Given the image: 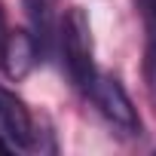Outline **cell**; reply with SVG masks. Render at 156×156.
<instances>
[{"label":"cell","instance_id":"obj_1","mask_svg":"<svg viewBox=\"0 0 156 156\" xmlns=\"http://www.w3.org/2000/svg\"><path fill=\"white\" fill-rule=\"evenodd\" d=\"M58 43H61V58L67 67V76L73 80V86H80L89 92L92 80H95V58H92V28H89V16L80 6H70L61 19L58 28Z\"/></svg>","mask_w":156,"mask_h":156},{"label":"cell","instance_id":"obj_2","mask_svg":"<svg viewBox=\"0 0 156 156\" xmlns=\"http://www.w3.org/2000/svg\"><path fill=\"white\" fill-rule=\"evenodd\" d=\"M89 95L98 107V113L113 126L119 129L122 135H141V116H138V107L132 104L129 92L122 89L119 80H113V76H98L89 86Z\"/></svg>","mask_w":156,"mask_h":156},{"label":"cell","instance_id":"obj_3","mask_svg":"<svg viewBox=\"0 0 156 156\" xmlns=\"http://www.w3.org/2000/svg\"><path fill=\"white\" fill-rule=\"evenodd\" d=\"M0 129L16 147H34V138H37L34 116H31L28 104L6 86H0Z\"/></svg>","mask_w":156,"mask_h":156},{"label":"cell","instance_id":"obj_4","mask_svg":"<svg viewBox=\"0 0 156 156\" xmlns=\"http://www.w3.org/2000/svg\"><path fill=\"white\" fill-rule=\"evenodd\" d=\"M37 58H40V43H37V37L31 31H9L6 34L0 61H3V67H6V73L12 80H25L34 70Z\"/></svg>","mask_w":156,"mask_h":156},{"label":"cell","instance_id":"obj_5","mask_svg":"<svg viewBox=\"0 0 156 156\" xmlns=\"http://www.w3.org/2000/svg\"><path fill=\"white\" fill-rule=\"evenodd\" d=\"M138 3H141L144 28H147V83L156 101V0H138Z\"/></svg>","mask_w":156,"mask_h":156},{"label":"cell","instance_id":"obj_6","mask_svg":"<svg viewBox=\"0 0 156 156\" xmlns=\"http://www.w3.org/2000/svg\"><path fill=\"white\" fill-rule=\"evenodd\" d=\"M6 19H3V6H0V52H3V43H6Z\"/></svg>","mask_w":156,"mask_h":156},{"label":"cell","instance_id":"obj_7","mask_svg":"<svg viewBox=\"0 0 156 156\" xmlns=\"http://www.w3.org/2000/svg\"><path fill=\"white\" fill-rule=\"evenodd\" d=\"M12 150H16L12 141H0V153H12Z\"/></svg>","mask_w":156,"mask_h":156}]
</instances>
